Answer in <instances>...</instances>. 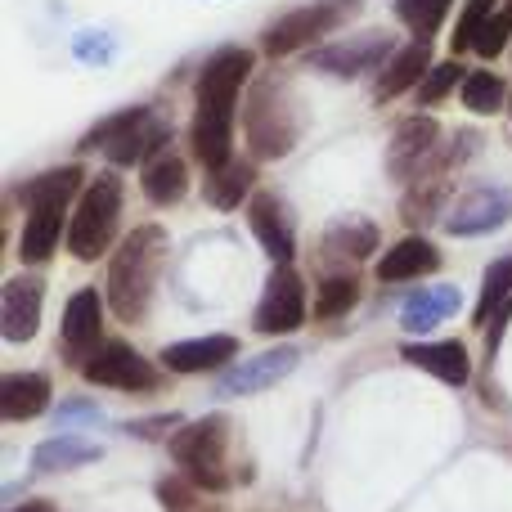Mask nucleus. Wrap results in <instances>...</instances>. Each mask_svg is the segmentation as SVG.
<instances>
[{
    "label": "nucleus",
    "mask_w": 512,
    "mask_h": 512,
    "mask_svg": "<svg viewBox=\"0 0 512 512\" xmlns=\"http://www.w3.org/2000/svg\"><path fill=\"white\" fill-rule=\"evenodd\" d=\"M252 50L243 45H225L212 59L203 63L194 86V126H189V140H194V158L207 171L225 167L234 158V113H239L243 86L252 81Z\"/></svg>",
    "instance_id": "obj_1"
},
{
    "label": "nucleus",
    "mask_w": 512,
    "mask_h": 512,
    "mask_svg": "<svg viewBox=\"0 0 512 512\" xmlns=\"http://www.w3.org/2000/svg\"><path fill=\"white\" fill-rule=\"evenodd\" d=\"M459 306H463V292L454 288V283H436V288L414 292V297L400 306V328L423 337V333H432V328L450 324V319L459 315Z\"/></svg>",
    "instance_id": "obj_20"
},
{
    "label": "nucleus",
    "mask_w": 512,
    "mask_h": 512,
    "mask_svg": "<svg viewBox=\"0 0 512 512\" xmlns=\"http://www.w3.org/2000/svg\"><path fill=\"white\" fill-rule=\"evenodd\" d=\"M225 450H230V423L221 414L198 418V423L180 427L171 436V454L189 472V481L203 490H225L230 486V468H225Z\"/></svg>",
    "instance_id": "obj_7"
},
{
    "label": "nucleus",
    "mask_w": 512,
    "mask_h": 512,
    "mask_svg": "<svg viewBox=\"0 0 512 512\" xmlns=\"http://www.w3.org/2000/svg\"><path fill=\"white\" fill-rule=\"evenodd\" d=\"M81 176L86 171L72 162V167H54L45 171V176L27 180L23 189H18V198H23V239H18V256H23L27 265H45L54 252H59V239H68V207L72 198H81Z\"/></svg>",
    "instance_id": "obj_2"
},
{
    "label": "nucleus",
    "mask_w": 512,
    "mask_h": 512,
    "mask_svg": "<svg viewBox=\"0 0 512 512\" xmlns=\"http://www.w3.org/2000/svg\"><path fill=\"white\" fill-rule=\"evenodd\" d=\"M256 333H270V337H283V333H297L306 324V283L292 265H274V274L265 279V292L256 301Z\"/></svg>",
    "instance_id": "obj_11"
},
{
    "label": "nucleus",
    "mask_w": 512,
    "mask_h": 512,
    "mask_svg": "<svg viewBox=\"0 0 512 512\" xmlns=\"http://www.w3.org/2000/svg\"><path fill=\"white\" fill-rule=\"evenodd\" d=\"M243 131H248V149L256 162H279L306 135V108L297 104L292 86L274 72L252 81L248 99H243Z\"/></svg>",
    "instance_id": "obj_4"
},
{
    "label": "nucleus",
    "mask_w": 512,
    "mask_h": 512,
    "mask_svg": "<svg viewBox=\"0 0 512 512\" xmlns=\"http://www.w3.org/2000/svg\"><path fill=\"white\" fill-rule=\"evenodd\" d=\"M162 261H167V230L162 225H140L122 239V248L108 256V274H104V297L122 324H140L144 310L153 301L158 288Z\"/></svg>",
    "instance_id": "obj_3"
},
{
    "label": "nucleus",
    "mask_w": 512,
    "mask_h": 512,
    "mask_svg": "<svg viewBox=\"0 0 512 512\" xmlns=\"http://www.w3.org/2000/svg\"><path fill=\"white\" fill-rule=\"evenodd\" d=\"M396 36L391 32H360V36H346V41H333V45H319L310 54V68L315 72H328V77H360V72H382L391 59H396Z\"/></svg>",
    "instance_id": "obj_10"
},
{
    "label": "nucleus",
    "mask_w": 512,
    "mask_h": 512,
    "mask_svg": "<svg viewBox=\"0 0 512 512\" xmlns=\"http://www.w3.org/2000/svg\"><path fill=\"white\" fill-rule=\"evenodd\" d=\"M441 158V122L427 113L405 117L387 144V176L400 180V185H418L423 176H432Z\"/></svg>",
    "instance_id": "obj_8"
},
{
    "label": "nucleus",
    "mask_w": 512,
    "mask_h": 512,
    "mask_svg": "<svg viewBox=\"0 0 512 512\" xmlns=\"http://www.w3.org/2000/svg\"><path fill=\"white\" fill-rule=\"evenodd\" d=\"M99 459V445L86 436H54L32 450V472H72Z\"/></svg>",
    "instance_id": "obj_27"
},
{
    "label": "nucleus",
    "mask_w": 512,
    "mask_h": 512,
    "mask_svg": "<svg viewBox=\"0 0 512 512\" xmlns=\"http://www.w3.org/2000/svg\"><path fill=\"white\" fill-rule=\"evenodd\" d=\"M432 68H436L432 63V41L405 45V50H400L396 59L378 72V81H373V99H378V104H391V99H400L418 77H427Z\"/></svg>",
    "instance_id": "obj_23"
},
{
    "label": "nucleus",
    "mask_w": 512,
    "mask_h": 512,
    "mask_svg": "<svg viewBox=\"0 0 512 512\" xmlns=\"http://www.w3.org/2000/svg\"><path fill=\"white\" fill-rule=\"evenodd\" d=\"M14 512H59L54 504H45V499H32V504H18Z\"/></svg>",
    "instance_id": "obj_36"
},
{
    "label": "nucleus",
    "mask_w": 512,
    "mask_h": 512,
    "mask_svg": "<svg viewBox=\"0 0 512 512\" xmlns=\"http://www.w3.org/2000/svg\"><path fill=\"white\" fill-rule=\"evenodd\" d=\"M508 113H512V99H508Z\"/></svg>",
    "instance_id": "obj_37"
},
{
    "label": "nucleus",
    "mask_w": 512,
    "mask_h": 512,
    "mask_svg": "<svg viewBox=\"0 0 512 512\" xmlns=\"http://www.w3.org/2000/svg\"><path fill=\"white\" fill-rule=\"evenodd\" d=\"M297 364H301L297 346H274V351H265V355H252L248 364H234V369L216 382V391H221V396H256V391L283 382Z\"/></svg>",
    "instance_id": "obj_16"
},
{
    "label": "nucleus",
    "mask_w": 512,
    "mask_h": 512,
    "mask_svg": "<svg viewBox=\"0 0 512 512\" xmlns=\"http://www.w3.org/2000/svg\"><path fill=\"white\" fill-rule=\"evenodd\" d=\"M463 77H468V72H463L454 59L450 63H436V68L423 77V86H418V104H427V108L441 104V99L450 95L454 86H463Z\"/></svg>",
    "instance_id": "obj_33"
},
{
    "label": "nucleus",
    "mask_w": 512,
    "mask_h": 512,
    "mask_svg": "<svg viewBox=\"0 0 512 512\" xmlns=\"http://www.w3.org/2000/svg\"><path fill=\"white\" fill-rule=\"evenodd\" d=\"M252 185H256V158H230L225 167L207 171L203 198L216 212H239V207L252 203Z\"/></svg>",
    "instance_id": "obj_21"
},
{
    "label": "nucleus",
    "mask_w": 512,
    "mask_h": 512,
    "mask_svg": "<svg viewBox=\"0 0 512 512\" xmlns=\"http://www.w3.org/2000/svg\"><path fill=\"white\" fill-rule=\"evenodd\" d=\"M239 355V337L230 333H207V337H189V342H171L162 351V369L171 373H212Z\"/></svg>",
    "instance_id": "obj_19"
},
{
    "label": "nucleus",
    "mask_w": 512,
    "mask_h": 512,
    "mask_svg": "<svg viewBox=\"0 0 512 512\" xmlns=\"http://www.w3.org/2000/svg\"><path fill=\"white\" fill-rule=\"evenodd\" d=\"M436 265H441V252H436L427 239L409 234V239H400L396 248L382 252L378 279H382V283H409V279H423V274H432Z\"/></svg>",
    "instance_id": "obj_25"
},
{
    "label": "nucleus",
    "mask_w": 512,
    "mask_h": 512,
    "mask_svg": "<svg viewBox=\"0 0 512 512\" xmlns=\"http://www.w3.org/2000/svg\"><path fill=\"white\" fill-rule=\"evenodd\" d=\"M512 301V256H499L495 265L486 270V283H481V301H477V310H472V324L477 328H486L490 319L499 315Z\"/></svg>",
    "instance_id": "obj_28"
},
{
    "label": "nucleus",
    "mask_w": 512,
    "mask_h": 512,
    "mask_svg": "<svg viewBox=\"0 0 512 512\" xmlns=\"http://www.w3.org/2000/svg\"><path fill=\"white\" fill-rule=\"evenodd\" d=\"M459 99H463V108H468V113L490 117V113H499V108H504L512 95H508V86L495 77V72L481 68V72H468V77H463Z\"/></svg>",
    "instance_id": "obj_29"
},
{
    "label": "nucleus",
    "mask_w": 512,
    "mask_h": 512,
    "mask_svg": "<svg viewBox=\"0 0 512 512\" xmlns=\"http://www.w3.org/2000/svg\"><path fill=\"white\" fill-rule=\"evenodd\" d=\"M400 355H405L414 369L432 373V378L450 382V387H463V382L472 378V360H468V346L463 342H409Z\"/></svg>",
    "instance_id": "obj_22"
},
{
    "label": "nucleus",
    "mask_w": 512,
    "mask_h": 512,
    "mask_svg": "<svg viewBox=\"0 0 512 512\" xmlns=\"http://www.w3.org/2000/svg\"><path fill=\"white\" fill-rule=\"evenodd\" d=\"M50 409V378L45 373H9L0 382V418L27 423V418Z\"/></svg>",
    "instance_id": "obj_24"
},
{
    "label": "nucleus",
    "mask_w": 512,
    "mask_h": 512,
    "mask_svg": "<svg viewBox=\"0 0 512 512\" xmlns=\"http://www.w3.org/2000/svg\"><path fill=\"white\" fill-rule=\"evenodd\" d=\"M508 41H512V0H504V5L490 14L486 32H481V41H477V54L481 59H499Z\"/></svg>",
    "instance_id": "obj_34"
},
{
    "label": "nucleus",
    "mask_w": 512,
    "mask_h": 512,
    "mask_svg": "<svg viewBox=\"0 0 512 512\" xmlns=\"http://www.w3.org/2000/svg\"><path fill=\"white\" fill-rule=\"evenodd\" d=\"M59 337H63V355L77 364H86L104 346V301H99L95 288H81L68 297Z\"/></svg>",
    "instance_id": "obj_14"
},
{
    "label": "nucleus",
    "mask_w": 512,
    "mask_h": 512,
    "mask_svg": "<svg viewBox=\"0 0 512 512\" xmlns=\"http://www.w3.org/2000/svg\"><path fill=\"white\" fill-rule=\"evenodd\" d=\"M360 301V279L355 274H324L315 297V319H342Z\"/></svg>",
    "instance_id": "obj_31"
},
{
    "label": "nucleus",
    "mask_w": 512,
    "mask_h": 512,
    "mask_svg": "<svg viewBox=\"0 0 512 512\" xmlns=\"http://www.w3.org/2000/svg\"><path fill=\"white\" fill-rule=\"evenodd\" d=\"M41 310H45V283L36 274H14L0 292V333L5 342L23 346L36 337L41 328Z\"/></svg>",
    "instance_id": "obj_15"
},
{
    "label": "nucleus",
    "mask_w": 512,
    "mask_h": 512,
    "mask_svg": "<svg viewBox=\"0 0 512 512\" xmlns=\"http://www.w3.org/2000/svg\"><path fill=\"white\" fill-rule=\"evenodd\" d=\"M378 243H382V234L369 216H346V221L328 225V230L319 234L315 256H319V265H360L378 252Z\"/></svg>",
    "instance_id": "obj_17"
},
{
    "label": "nucleus",
    "mask_w": 512,
    "mask_h": 512,
    "mask_svg": "<svg viewBox=\"0 0 512 512\" xmlns=\"http://www.w3.org/2000/svg\"><path fill=\"white\" fill-rule=\"evenodd\" d=\"M81 373H86V382L113 387V391H153L158 387L153 364L126 342H104L86 364H81Z\"/></svg>",
    "instance_id": "obj_12"
},
{
    "label": "nucleus",
    "mask_w": 512,
    "mask_h": 512,
    "mask_svg": "<svg viewBox=\"0 0 512 512\" xmlns=\"http://www.w3.org/2000/svg\"><path fill=\"white\" fill-rule=\"evenodd\" d=\"M90 149H104V158L113 167H149L158 153L171 149V122L153 113L149 104L122 108V113L104 117V122H95L86 131L81 153Z\"/></svg>",
    "instance_id": "obj_5"
},
{
    "label": "nucleus",
    "mask_w": 512,
    "mask_h": 512,
    "mask_svg": "<svg viewBox=\"0 0 512 512\" xmlns=\"http://www.w3.org/2000/svg\"><path fill=\"white\" fill-rule=\"evenodd\" d=\"M512 216V189H499V185H477L468 194H459V203L450 207L445 216V230L454 239H477V234H490L499 225H508Z\"/></svg>",
    "instance_id": "obj_13"
},
{
    "label": "nucleus",
    "mask_w": 512,
    "mask_h": 512,
    "mask_svg": "<svg viewBox=\"0 0 512 512\" xmlns=\"http://www.w3.org/2000/svg\"><path fill=\"white\" fill-rule=\"evenodd\" d=\"M198 490H203V486H194V481H162L158 499H162V508H167V512H212Z\"/></svg>",
    "instance_id": "obj_35"
},
{
    "label": "nucleus",
    "mask_w": 512,
    "mask_h": 512,
    "mask_svg": "<svg viewBox=\"0 0 512 512\" xmlns=\"http://www.w3.org/2000/svg\"><path fill=\"white\" fill-rule=\"evenodd\" d=\"M499 5H504V0H468V5H463V14H459V23H454L450 50H454V54H463V50H477L481 32H486L490 14H495Z\"/></svg>",
    "instance_id": "obj_32"
},
{
    "label": "nucleus",
    "mask_w": 512,
    "mask_h": 512,
    "mask_svg": "<svg viewBox=\"0 0 512 512\" xmlns=\"http://www.w3.org/2000/svg\"><path fill=\"white\" fill-rule=\"evenodd\" d=\"M117 225H122V176H95L86 189H81L77 207H72L68 221V252L77 261H99L108 256L117 239Z\"/></svg>",
    "instance_id": "obj_6"
},
{
    "label": "nucleus",
    "mask_w": 512,
    "mask_h": 512,
    "mask_svg": "<svg viewBox=\"0 0 512 512\" xmlns=\"http://www.w3.org/2000/svg\"><path fill=\"white\" fill-rule=\"evenodd\" d=\"M351 0H315V5H297L288 14H279L261 36V50L270 59H283V54H297L306 50L310 41H324L337 23L346 18Z\"/></svg>",
    "instance_id": "obj_9"
},
{
    "label": "nucleus",
    "mask_w": 512,
    "mask_h": 512,
    "mask_svg": "<svg viewBox=\"0 0 512 512\" xmlns=\"http://www.w3.org/2000/svg\"><path fill=\"white\" fill-rule=\"evenodd\" d=\"M248 225L256 234V243L265 248L274 265H292V256H297V234H292V216L288 207L279 203L274 194H252L248 203Z\"/></svg>",
    "instance_id": "obj_18"
},
{
    "label": "nucleus",
    "mask_w": 512,
    "mask_h": 512,
    "mask_svg": "<svg viewBox=\"0 0 512 512\" xmlns=\"http://www.w3.org/2000/svg\"><path fill=\"white\" fill-rule=\"evenodd\" d=\"M396 5V18L414 32V41H432L441 32L445 14H450L454 0H391Z\"/></svg>",
    "instance_id": "obj_30"
},
{
    "label": "nucleus",
    "mask_w": 512,
    "mask_h": 512,
    "mask_svg": "<svg viewBox=\"0 0 512 512\" xmlns=\"http://www.w3.org/2000/svg\"><path fill=\"white\" fill-rule=\"evenodd\" d=\"M140 189H144V198H149V203H158V207L180 203V198L189 194V167H185V158H180V153H171V149L158 153V158L144 167Z\"/></svg>",
    "instance_id": "obj_26"
}]
</instances>
